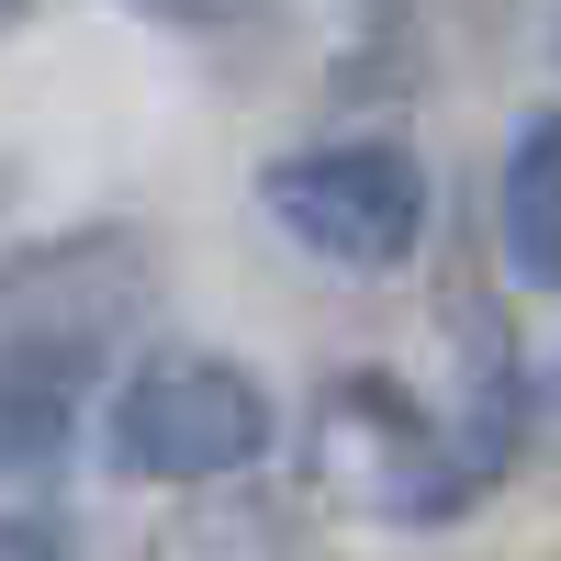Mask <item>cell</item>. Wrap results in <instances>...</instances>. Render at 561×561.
<instances>
[{"instance_id": "6da1fadb", "label": "cell", "mask_w": 561, "mask_h": 561, "mask_svg": "<svg viewBox=\"0 0 561 561\" xmlns=\"http://www.w3.org/2000/svg\"><path fill=\"white\" fill-rule=\"evenodd\" d=\"M270 382L237 359H147L102 415V460L124 483H237L248 460H270Z\"/></svg>"}, {"instance_id": "5b68a950", "label": "cell", "mask_w": 561, "mask_h": 561, "mask_svg": "<svg viewBox=\"0 0 561 561\" xmlns=\"http://www.w3.org/2000/svg\"><path fill=\"white\" fill-rule=\"evenodd\" d=\"M460 449L483 460V483L505 460L528 449V370H517V337H494V325H460Z\"/></svg>"}, {"instance_id": "52a82bcc", "label": "cell", "mask_w": 561, "mask_h": 561, "mask_svg": "<svg viewBox=\"0 0 561 561\" xmlns=\"http://www.w3.org/2000/svg\"><path fill=\"white\" fill-rule=\"evenodd\" d=\"M12 23H34V0H0V34H12Z\"/></svg>"}, {"instance_id": "3957f363", "label": "cell", "mask_w": 561, "mask_h": 561, "mask_svg": "<svg viewBox=\"0 0 561 561\" xmlns=\"http://www.w3.org/2000/svg\"><path fill=\"white\" fill-rule=\"evenodd\" d=\"M325 472H337L370 517H415V528L472 517V494H483V460L460 449V427L415 415L382 370H348L337 382V404H325Z\"/></svg>"}, {"instance_id": "8992f818", "label": "cell", "mask_w": 561, "mask_h": 561, "mask_svg": "<svg viewBox=\"0 0 561 561\" xmlns=\"http://www.w3.org/2000/svg\"><path fill=\"white\" fill-rule=\"evenodd\" d=\"M0 561H79L57 517H0Z\"/></svg>"}, {"instance_id": "7a4b0ae2", "label": "cell", "mask_w": 561, "mask_h": 561, "mask_svg": "<svg viewBox=\"0 0 561 561\" xmlns=\"http://www.w3.org/2000/svg\"><path fill=\"white\" fill-rule=\"evenodd\" d=\"M270 225L293 248H314L325 270H404L427 248V169L382 135H348V147H293L259 180Z\"/></svg>"}, {"instance_id": "ba28073f", "label": "cell", "mask_w": 561, "mask_h": 561, "mask_svg": "<svg viewBox=\"0 0 561 561\" xmlns=\"http://www.w3.org/2000/svg\"><path fill=\"white\" fill-rule=\"evenodd\" d=\"M550 68H561V12H550Z\"/></svg>"}, {"instance_id": "277c9868", "label": "cell", "mask_w": 561, "mask_h": 561, "mask_svg": "<svg viewBox=\"0 0 561 561\" xmlns=\"http://www.w3.org/2000/svg\"><path fill=\"white\" fill-rule=\"evenodd\" d=\"M494 248L528 293H561V113H528L494 169Z\"/></svg>"}]
</instances>
